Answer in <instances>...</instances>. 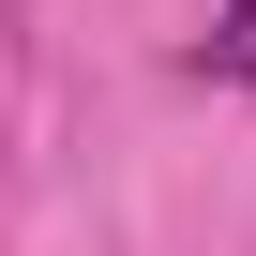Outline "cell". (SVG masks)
I'll return each instance as SVG.
<instances>
[{
    "instance_id": "1",
    "label": "cell",
    "mask_w": 256,
    "mask_h": 256,
    "mask_svg": "<svg viewBox=\"0 0 256 256\" xmlns=\"http://www.w3.org/2000/svg\"><path fill=\"white\" fill-rule=\"evenodd\" d=\"M211 76H256V0H226V16H211V46H196Z\"/></svg>"
}]
</instances>
